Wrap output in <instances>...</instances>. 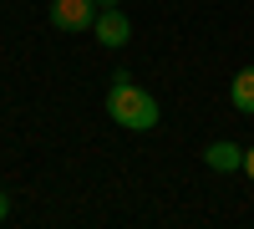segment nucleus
<instances>
[{"mask_svg": "<svg viewBox=\"0 0 254 229\" xmlns=\"http://www.w3.org/2000/svg\"><path fill=\"white\" fill-rule=\"evenodd\" d=\"M107 117L117 122V128L127 133H153L158 128V97L153 92H142L132 72H112V87H107Z\"/></svg>", "mask_w": 254, "mask_h": 229, "instance_id": "nucleus-1", "label": "nucleus"}, {"mask_svg": "<svg viewBox=\"0 0 254 229\" xmlns=\"http://www.w3.org/2000/svg\"><path fill=\"white\" fill-rule=\"evenodd\" d=\"M102 5L97 0H51V26L56 31H92Z\"/></svg>", "mask_w": 254, "mask_h": 229, "instance_id": "nucleus-2", "label": "nucleus"}, {"mask_svg": "<svg viewBox=\"0 0 254 229\" xmlns=\"http://www.w3.org/2000/svg\"><path fill=\"white\" fill-rule=\"evenodd\" d=\"M92 36H97L107 51H122L127 41H132V20H127V10H122V5H112V10H102V15H97Z\"/></svg>", "mask_w": 254, "mask_h": 229, "instance_id": "nucleus-3", "label": "nucleus"}, {"mask_svg": "<svg viewBox=\"0 0 254 229\" xmlns=\"http://www.w3.org/2000/svg\"><path fill=\"white\" fill-rule=\"evenodd\" d=\"M203 163L214 173H244V148L239 143H229V138H219V143H208L203 148Z\"/></svg>", "mask_w": 254, "mask_h": 229, "instance_id": "nucleus-4", "label": "nucleus"}, {"mask_svg": "<svg viewBox=\"0 0 254 229\" xmlns=\"http://www.w3.org/2000/svg\"><path fill=\"white\" fill-rule=\"evenodd\" d=\"M229 102H234V112L254 117V67L234 72V81H229Z\"/></svg>", "mask_w": 254, "mask_h": 229, "instance_id": "nucleus-5", "label": "nucleus"}, {"mask_svg": "<svg viewBox=\"0 0 254 229\" xmlns=\"http://www.w3.org/2000/svg\"><path fill=\"white\" fill-rule=\"evenodd\" d=\"M244 178L254 183V148H244Z\"/></svg>", "mask_w": 254, "mask_h": 229, "instance_id": "nucleus-6", "label": "nucleus"}, {"mask_svg": "<svg viewBox=\"0 0 254 229\" xmlns=\"http://www.w3.org/2000/svg\"><path fill=\"white\" fill-rule=\"evenodd\" d=\"M5 219H10V194L0 189V224H5Z\"/></svg>", "mask_w": 254, "mask_h": 229, "instance_id": "nucleus-7", "label": "nucleus"}, {"mask_svg": "<svg viewBox=\"0 0 254 229\" xmlns=\"http://www.w3.org/2000/svg\"><path fill=\"white\" fill-rule=\"evenodd\" d=\"M97 5H102V10H112V5H122V0H97Z\"/></svg>", "mask_w": 254, "mask_h": 229, "instance_id": "nucleus-8", "label": "nucleus"}]
</instances>
